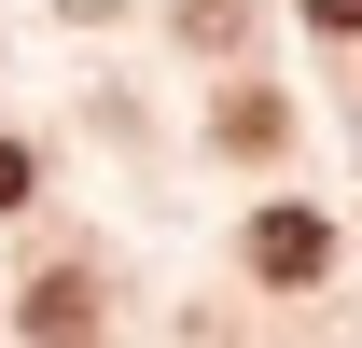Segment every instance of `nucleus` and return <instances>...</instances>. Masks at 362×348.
<instances>
[{"label": "nucleus", "mask_w": 362, "mask_h": 348, "mask_svg": "<svg viewBox=\"0 0 362 348\" xmlns=\"http://www.w3.org/2000/svg\"><path fill=\"white\" fill-rule=\"evenodd\" d=\"M251 265H265V279H320V265H334L320 209H265V223H251Z\"/></svg>", "instance_id": "obj_1"}, {"label": "nucleus", "mask_w": 362, "mask_h": 348, "mask_svg": "<svg viewBox=\"0 0 362 348\" xmlns=\"http://www.w3.org/2000/svg\"><path fill=\"white\" fill-rule=\"evenodd\" d=\"M84 320H98L84 279H42V293H28V335H42V348H84Z\"/></svg>", "instance_id": "obj_2"}, {"label": "nucleus", "mask_w": 362, "mask_h": 348, "mask_svg": "<svg viewBox=\"0 0 362 348\" xmlns=\"http://www.w3.org/2000/svg\"><path fill=\"white\" fill-rule=\"evenodd\" d=\"M307 28H334V42H362V0H307Z\"/></svg>", "instance_id": "obj_3"}, {"label": "nucleus", "mask_w": 362, "mask_h": 348, "mask_svg": "<svg viewBox=\"0 0 362 348\" xmlns=\"http://www.w3.org/2000/svg\"><path fill=\"white\" fill-rule=\"evenodd\" d=\"M14 195H28V153H14V139H0V209H14Z\"/></svg>", "instance_id": "obj_4"}]
</instances>
